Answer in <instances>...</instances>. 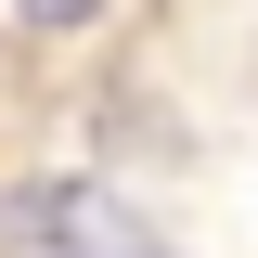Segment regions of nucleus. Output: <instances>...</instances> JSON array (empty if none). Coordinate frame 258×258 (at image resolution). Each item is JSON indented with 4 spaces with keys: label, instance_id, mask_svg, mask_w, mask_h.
Listing matches in <instances>:
<instances>
[{
    "label": "nucleus",
    "instance_id": "nucleus-1",
    "mask_svg": "<svg viewBox=\"0 0 258 258\" xmlns=\"http://www.w3.org/2000/svg\"><path fill=\"white\" fill-rule=\"evenodd\" d=\"M103 0H26V26H91Z\"/></svg>",
    "mask_w": 258,
    "mask_h": 258
}]
</instances>
